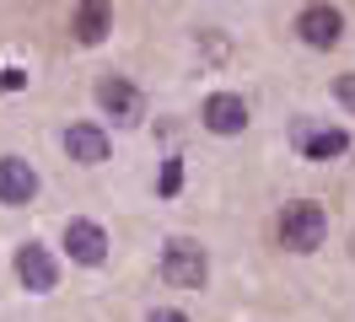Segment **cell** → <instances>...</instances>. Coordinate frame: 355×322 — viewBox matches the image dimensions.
I'll return each instance as SVG.
<instances>
[{
	"label": "cell",
	"mask_w": 355,
	"mask_h": 322,
	"mask_svg": "<svg viewBox=\"0 0 355 322\" xmlns=\"http://www.w3.org/2000/svg\"><path fill=\"white\" fill-rule=\"evenodd\" d=\"M334 97H339V102H345V107L355 113V70H345V75L334 81Z\"/></svg>",
	"instance_id": "obj_13"
},
{
	"label": "cell",
	"mask_w": 355,
	"mask_h": 322,
	"mask_svg": "<svg viewBox=\"0 0 355 322\" xmlns=\"http://www.w3.org/2000/svg\"><path fill=\"white\" fill-rule=\"evenodd\" d=\"M97 102H103V113H108L113 124H124V129L146 118V97H140L130 81H119V75H108V81L97 86Z\"/></svg>",
	"instance_id": "obj_5"
},
{
	"label": "cell",
	"mask_w": 355,
	"mask_h": 322,
	"mask_svg": "<svg viewBox=\"0 0 355 322\" xmlns=\"http://www.w3.org/2000/svg\"><path fill=\"white\" fill-rule=\"evenodd\" d=\"M65 156L81 161V167H97V161H108V134L97 124H70L65 129Z\"/></svg>",
	"instance_id": "obj_10"
},
{
	"label": "cell",
	"mask_w": 355,
	"mask_h": 322,
	"mask_svg": "<svg viewBox=\"0 0 355 322\" xmlns=\"http://www.w3.org/2000/svg\"><path fill=\"white\" fill-rule=\"evenodd\" d=\"M291 145L302 150L307 161H334V156L350 150V134L334 129V124H318V118H296L291 124Z\"/></svg>",
	"instance_id": "obj_3"
},
{
	"label": "cell",
	"mask_w": 355,
	"mask_h": 322,
	"mask_svg": "<svg viewBox=\"0 0 355 322\" xmlns=\"http://www.w3.org/2000/svg\"><path fill=\"white\" fill-rule=\"evenodd\" d=\"M162 279H167L173 290H205V279H210L205 247L189 242V236H173V242L162 247Z\"/></svg>",
	"instance_id": "obj_2"
},
{
	"label": "cell",
	"mask_w": 355,
	"mask_h": 322,
	"mask_svg": "<svg viewBox=\"0 0 355 322\" xmlns=\"http://www.w3.org/2000/svg\"><path fill=\"white\" fill-rule=\"evenodd\" d=\"M323 236H329V215H323V204H312V199L286 204V215H280V247H286V253H318Z\"/></svg>",
	"instance_id": "obj_1"
},
{
	"label": "cell",
	"mask_w": 355,
	"mask_h": 322,
	"mask_svg": "<svg viewBox=\"0 0 355 322\" xmlns=\"http://www.w3.org/2000/svg\"><path fill=\"white\" fill-rule=\"evenodd\" d=\"M178 188H183V161H178V156H173V161L162 167V199H173Z\"/></svg>",
	"instance_id": "obj_12"
},
{
	"label": "cell",
	"mask_w": 355,
	"mask_h": 322,
	"mask_svg": "<svg viewBox=\"0 0 355 322\" xmlns=\"http://www.w3.org/2000/svg\"><path fill=\"white\" fill-rule=\"evenodd\" d=\"M113 21V0H81L76 6V38L81 43H103Z\"/></svg>",
	"instance_id": "obj_11"
},
{
	"label": "cell",
	"mask_w": 355,
	"mask_h": 322,
	"mask_svg": "<svg viewBox=\"0 0 355 322\" xmlns=\"http://www.w3.org/2000/svg\"><path fill=\"white\" fill-rule=\"evenodd\" d=\"M17 86H27L22 70H0V91H17Z\"/></svg>",
	"instance_id": "obj_14"
},
{
	"label": "cell",
	"mask_w": 355,
	"mask_h": 322,
	"mask_svg": "<svg viewBox=\"0 0 355 322\" xmlns=\"http://www.w3.org/2000/svg\"><path fill=\"white\" fill-rule=\"evenodd\" d=\"M38 193V172L22 156H0V204H33Z\"/></svg>",
	"instance_id": "obj_9"
},
{
	"label": "cell",
	"mask_w": 355,
	"mask_h": 322,
	"mask_svg": "<svg viewBox=\"0 0 355 322\" xmlns=\"http://www.w3.org/2000/svg\"><path fill=\"white\" fill-rule=\"evenodd\" d=\"M17 279H22V290H33V296L54 290V279H60V263L49 258L44 242H27V247H17Z\"/></svg>",
	"instance_id": "obj_6"
},
{
	"label": "cell",
	"mask_w": 355,
	"mask_h": 322,
	"mask_svg": "<svg viewBox=\"0 0 355 322\" xmlns=\"http://www.w3.org/2000/svg\"><path fill=\"white\" fill-rule=\"evenodd\" d=\"M296 33H302V43H312V48H334V43L345 38V11L339 6H307L302 17H296Z\"/></svg>",
	"instance_id": "obj_4"
},
{
	"label": "cell",
	"mask_w": 355,
	"mask_h": 322,
	"mask_svg": "<svg viewBox=\"0 0 355 322\" xmlns=\"http://www.w3.org/2000/svg\"><path fill=\"white\" fill-rule=\"evenodd\" d=\"M146 322H189V317H183V312H167V306H162V312H151Z\"/></svg>",
	"instance_id": "obj_15"
},
{
	"label": "cell",
	"mask_w": 355,
	"mask_h": 322,
	"mask_svg": "<svg viewBox=\"0 0 355 322\" xmlns=\"http://www.w3.org/2000/svg\"><path fill=\"white\" fill-rule=\"evenodd\" d=\"M65 247L76 263H87V269H97L103 258H108V231L97 226V220H70L65 226Z\"/></svg>",
	"instance_id": "obj_8"
},
{
	"label": "cell",
	"mask_w": 355,
	"mask_h": 322,
	"mask_svg": "<svg viewBox=\"0 0 355 322\" xmlns=\"http://www.w3.org/2000/svg\"><path fill=\"white\" fill-rule=\"evenodd\" d=\"M205 129L210 134H243L248 129V102L237 91H216V97H205Z\"/></svg>",
	"instance_id": "obj_7"
}]
</instances>
